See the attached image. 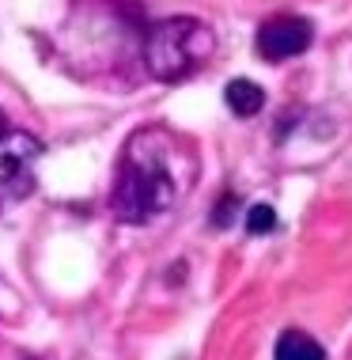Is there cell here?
Segmentation results:
<instances>
[{
    "label": "cell",
    "mask_w": 352,
    "mask_h": 360,
    "mask_svg": "<svg viewBox=\"0 0 352 360\" xmlns=\"http://www.w3.org/2000/svg\"><path fill=\"white\" fill-rule=\"evenodd\" d=\"M311 38H315V27L303 15H273L258 27V38H254V50H258L266 61H288V57H299L311 50Z\"/></svg>",
    "instance_id": "277c9868"
},
{
    "label": "cell",
    "mask_w": 352,
    "mask_h": 360,
    "mask_svg": "<svg viewBox=\"0 0 352 360\" xmlns=\"http://www.w3.org/2000/svg\"><path fill=\"white\" fill-rule=\"evenodd\" d=\"M185 160H190V152H182L167 129H159V125L136 129L117 160L110 190L114 217L122 224H148L163 217L190 186V174H182Z\"/></svg>",
    "instance_id": "6da1fadb"
},
{
    "label": "cell",
    "mask_w": 352,
    "mask_h": 360,
    "mask_svg": "<svg viewBox=\"0 0 352 360\" xmlns=\"http://www.w3.org/2000/svg\"><path fill=\"white\" fill-rule=\"evenodd\" d=\"M42 155V141L31 133L4 129L0 133V190L12 198H27L34 190V163Z\"/></svg>",
    "instance_id": "3957f363"
},
{
    "label": "cell",
    "mask_w": 352,
    "mask_h": 360,
    "mask_svg": "<svg viewBox=\"0 0 352 360\" xmlns=\"http://www.w3.org/2000/svg\"><path fill=\"white\" fill-rule=\"evenodd\" d=\"M277 228V212L273 205H250L247 209V231L250 236H266V231Z\"/></svg>",
    "instance_id": "52a82bcc"
},
{
    "label": "cell",
    "mask_w": 352,
    "mask_h": 360,
    "mask_svg": "<svg viewBox=\"0 0 352 360\" xmlns=\"http://www.w3.org/2000/svg\"><path fill=\"white\" fill-rule=\"evenodd\" d=\"M235 209H239V198L228 190L216 205H212V228H228V224L235 220Z\"/></svg>",
    "instance_id": "ba28073f"
},
{
    "label": "cell",
    "mask_w": 352,
    "mask_h": 360,
    "mask_svg": "<svg viewBox=\"0 0 352 360\" xmlns=\"http://www.w3.org/2000/svg\"><path fill=\"white\" fill-rule=\"evenodd\" d=\"M223 99H228L231 114H239V118H254V114L266 106V91H261V84L254 80H231L228 87H223Z\"/></svg>",
    "instance_id": "5b68a950"
},
{
    "label": "cell",
    "mask_w": 352,
    "mask_h": 360,
    "mask_svg": "<svg viewBox=\"0 0 352 360\" xmlns=\"http://www.w3.org/2000/svg\"><path fill=\"white\" fill-rule=\"evenodd\" d=\"M212 50H216V38L193 15L159 19L144 34V65L163 84H178L193 76L212 57Z\"/></svg>",
    "instance_id": "7a4b0ae2"
},
{
    "label": "cell",
    "mask_w": 352,
    "mask_h": 360,
    "mask_svg": "<svg viewBox=\"0 0 352 360\" xmlns=\"http://www.w3.org/2000/svg\"><path fill=\"white\" fill-rule=\"evenodd\" d=\"M273 360H326V349H322L311 334H303V330H285V334L277 338Z\"/></svg>",
    "instance_id": "8992f818"
}]
</instances>
